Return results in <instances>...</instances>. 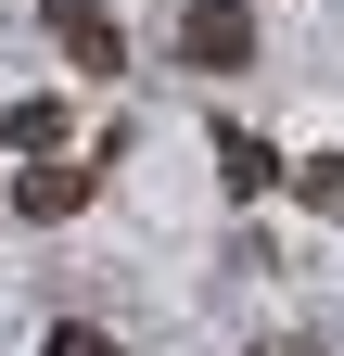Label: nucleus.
Listing matches in <instances>:
<instances>
[{
    "instance_id": "423d86ee",
    "label": "nucleus",
    "mask_w": 344,
    "mask_h": 356,
    "mask_svg": "<svg viewBox=\"0 0 344 356\" xmlns=\"http://www.w3.org/2000/svg\"><path fill=\"white\" fill-rule=\"evenodd\" d=\"M281 178H293V204H319V216L344 204V153H306V165H281Z\"/></svg>"
},
{
    "instance_id": "f257e3e1",
    "label": "nucleus",
    "mask_w": 344,
    "mask_h": 356,
    "mask_svg": "<svg viewBox=\"0 0 344 356\" xmlns=\"http://www.w3.org/2000/svg\"><path fill=\"white\" fill-rule=\"evenodd\" d=\"M102 165L115 153H26V178H13V216H26V229H64V216H90V191H102Z\"/></svg>"
},
{
    "instance_id": "20e7f679",
    "label": "nucleus",
    "mask_w": 344,
    "mask_h": 356,
    "mask_svg": "<svg viewBox=\"0 0 344 356\" xmlns=\"http://www.w3.org/2000/svg\"><path fill=\"white\" fill-rule=\"evenodd\" d=\"M64 140H77L64 89H26V102H0V153H13V165H26V153H64Z\"/></svg>"
},
{
    "instance_id": "39448f33",
    "label": "nucleus",
    "mask_w": 344,
    "mask_h": 356,
    "mask_svg": "<svg viewBox=\"0 0 344 356\" xmlns=\"http://www.w3.org/2000/svg\"><path fill=\"white\" fill-rule=\"evenodd\" d=\"M217 178H230L242 204H268V191H281V153L255 140V127H217Z\"/></svg>"
},
{
    "instance_id": "7ed1b4c3",
    "label": "nucleus",
    "mask_w": 344,
    "mask_h": 356,
    "mask_svg": "<svg viewBox=\"0 0 344 356\" xmlns=\"http://www.w3.org/2000/svg\"><path fill=\"white\" fill-rule=\"evenodd\" d=\"M38 13H52V51H64L77 76H127V38H115L102 0H38Z\"/></svg>"
},
{
    "instance_id": "0eeeda50",
    "label": "nucleus",
    "mask_w": 344,
    "mask_h": 356,
    "mask_svg": "<svg viewBox=\"0 0 344 356\" xmlns=\"http://www.w3.org/2000/svg\"><path fill=\"white\" fill-rule=\"evenodd\" d=\"M38 356H115V343H102L90 318H64V331H52V343H38Z\"/></svg>"
},
{
    "instance_id": "f03ea898",
    "label": "nucleus",
    "mask_w": 344,
    "mask_h": 356,
    "mask_svg": "<svg viewBox=\"0 0 344 356\" xmlns=\"http://www.w3.org/2000/svg\"><path fill=\"white\" fill-rule=\"evenodd\" d=\"M179 64L191 76H242L255 64V0H179Z\"/></svg>"
}]
</instances>
